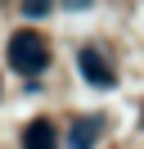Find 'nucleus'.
I'll list each match as a JSON object with an SVG mask.
<instances>
[{
	"label": "nucleus",
	"instance_id": "obj_1",
	"mask_svg": "<svg viewBox=\"0 0 144 149\" xmlns=\"http://www.w3.org/2000/svg\"><path fill=\"white\" fill-rule=\"evenodd\" d=\"M9 63H14L23 77L41 72V68L50 63V45H45V36H41V32H32V27L14 32V36H9Z\"/></svg>",
	"mask_w": 144,
	"mask_h": 149
},
{
	"label": "nucleus",
	"instance_id": "obj_2",
	"mask_svg": "<svg viewBox=\"0 0 144 149\" xmlns=\"http://www.w3.org/2000/svg\"><path fill=\"white\" fill-rule=\"evenodd\" d=\"M77 68H81V77H86L90 86H104V91L117 81V77H113V68L104 63V54H99V50H81V54H77Z\"/></svg>",
	"mask_w": 144,
	"mask_h": 149
},
{
	"label": "nucleus",
	"instance_id": "obj_3",
	"mask_svg": "<svg viewBox=\"0 0 144 149\" xmlns=\"http://www.w3.org/2000/svg\"><path fill=\"white\" fill-rule=\"evenodd\" d=\"M23 149H54V127L45 118H36L32 127L23 131Z\"/></svg>",
	"mask_w": 144,
	"mask_h": 149
},
{
	"label": "nucleus",
	"instance_id": "obj_4",
	"mask_svg": "<svg viewBox=\"0 0 144 149\" xmlns=\"http://www.w3.org/2000/svg\"><path fill=\"white\" fill-rule=\"evenodd\" d=\"M95 136H99V118H81V122H72L68 149H90V145H95Z\"/></svg>",
	"mask_w": 144,
	"mask_h": 149
},
{
	"label": "nucleus",
	"instance_id": "obj_5",
	"mask_svg": "<svg viewBox=\"0 0 144 149\" xmlns=\"http://www.w3.org/2000/svg\"><path fill=\"white\" fill-rule=\"evenodd\" d=\"M50 5L54 0H23V14L27 18H41V14H50Z\"/></svg>",
	"mask_w": 144,
	"mask_h": 149
},
{
	"label": "nucleus",
	"instance_id": "obj_6",
	"mask_svg": "<svg viewBox=\"0 0 144 149\" xmlns=\"http://www.w3.org/2000/svg\"><path fill=\"white\" fill-rule=\"evenodd\" d=\"M68 9H90V0H63Z\"/></svg>",
	"mask_w": 144,
	"mask_h": 149
}]
</instances>
